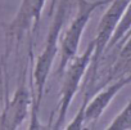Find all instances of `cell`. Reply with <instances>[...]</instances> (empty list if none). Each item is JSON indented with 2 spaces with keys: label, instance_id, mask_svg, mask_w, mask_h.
I'll list each match as a JSON object with an SVG mask.
<instances>
[{
  "label": "cell",
  "instance_id": "2",
  "mask_svg": "<svg viewBox=\"0 0 131 130\" xmlns=\"http://www.w3.org/2000/svg\"><path fill=\"white\" fill-rule=\"evenodd\" d=\"M77 9L71 23L64 28L59 39V66L58 75L60 76L68 62L77 55L79 46L84 31L98 8L109 5L111 0H76Z\"/></svg>",
  "mask_w": 131,
  "mask_h": 130
},
{
  "label": "cell",
  "instance_id": "7",
  "mask_svg": "<svg viewBox=\"0 0 131 130\" xmlns=\"http://www.w3.org/2000/svg\"><path fill=\"white\" fill-rule=\"evenodd\" d=\"M130 83H131V74L119 76L114 83L105 85L103 90H100L91 99H89L85 108V122H96L98 118L107 109L109 103L114 99V97Z\"/></svg>",
  "mask_w": 131,
  "mask_h": 130
},
{
  "label": "cell",
  "instance_id": "6",
  "mask_svg": "<svg viewBox=\"0 0 131 130\" xmlns=\"http://www.w3.org/2000/svg\"><path fill=\"white\" fill-rule=\"evenodd\" d=\"M32 108V90L27 85V70L21 75L19 85L4 103L0 113V130H16L30 116Z\"/></svg>",
  "mask_w": 131,
  "mask_h": 130
},
{
  "label": "cell",
  "instance_id": "8",
  "mask_svg": "<svg viewBox=\"0 0 131 130\" xmlns=\"http://www.w3.org/2000/svg\"><path fill=\"white\" fill-rule=\"evenodd\" d=\"M121 49L118 54V59L116 61L114 66L112 68V74H109V77H119L126 74H131V31L130 34L119 43Z\"/></svg>",
  "mask_w": 131,
  "mask_h": 130
},
{
  "label": "cell",
  "instance_id": "11",
  "mask_svg": "<svg viewBox=\"0 0 131 130\" xmlns=\"http://www.w3.org/2000/svg\"><path fill=\"white\" fill-rule=\"evenodd\" d=\"M90 99V93L85 92V97H84V101H82V104L79 109V112L76 113V116L72 118V121L66 126L67 130H81L84 129V124H85V108H86V104H88V101Z\"/></svg>",
  "mask_w": 131,
  "mask_h": 130
},
{
  "label": "cell",
  "instance_id": "1",
  "mask_svg": "<svg viewBox=\"0 0 131 130\" xmlns=\"http://www.w3.org/2000/svg\"><path fill=\"white\" fill-rule=\"evenodd\" d=\"M73 0H57V8L54 11V16L44 43V46L41 49V53L37 55L35 61V66L32 70V108L30 113V130H37V129H49V126H44L39 120L40 107L44 98L46 83L49 74L51 71L53 63L55 61V57L59 52V39L60 34L63 31L64 22L68 17L70 9L72 7Z\"/></svg>",
  "mask_w": 131,
  "mask_h": 130
},
{
  "label": "cell",
  "instance_id": "12",
  "mask_svg": "<svg viewBox=\"0 0 131 130\" xmlns=\"http://www.w3.org/2000/svg\"><path fill=\"white\" fill-rule=\"evenodd\" d=\"M128 34H130V32H128ZM128 34H127V35H128ZM127 35H126V36H127ZM126 36H125V37H126ZM125 37H123V39H125Z\"/></svg>",
  "mask_w": 131,
  "mask_h": 130
},
{
  "label": "cell",
  "instance_id": "4",
  "mask_svg": "<svg viewBox=\"0 0 131 130\" xmlns=\"http://www.w3.org/2000/svg\"><path fill=\"white\" fill-rule=\"evenodd\" d=\"M45 4L46 0H21V5L5 32V49L2 66H5L14 44L19 45L26 35L34 36L36 34Z\"/></svg>",
  "mask_w": 131,
  "mask_h": 130
},
{
  "label": "cell",
  "instance_id": "9",
  "mask_svg": "<svg viewBox=\"0 0 131 130\" xmlns=\"http://www.w3.org/2000/svg\"><path fill=\"white\" fill-rule=\"evenodd\" d=\"M131 31V3L127 5L126 11L123 12L122 17L118 21V25L113 32V35L109 39V43L107 45V50L113 49V48H118L119 43L123 40V37ZM105 50V52H107Z\"/></svg>",
  "mask_w": 131,
  "mask_h": 130
},
{
  "label": "cell",
  "instance_id": "5",
  "mask_svg": "<svg viewBox=\"0 0 131 130\" xmlns=\"http://www.w3.org/2000/svg\"><path fill=\"white\" fill-rule=\"evenodd\" d=\"M130 3H131V0H111L108 9L100 18V22L96 28V35L94 37L95 52H94V57H93V63L90 66L91 75L88 77V83H85V85H90V84L95 83L96 72H98V67H99V61H100L102 55L104 54V52L107 50L109 39L113 35L119 18L122 17L123 12L126 11V8Z\"/></svg>",
  "mask_w": 131,
  "mask_h": 130
},
{
  "label": "cell",
  "instance_id": "3",
  "mask_svg": "<svg viewBox=\"0 0 131 130\" xmlns=\"http://www.w3.org/2000/svg\"><path fill=\"white\" fill-rule=\"evenodd\" d=\"M94 52H95V41L91 40L81 54H77L75 58H72L68 62L63 74L60 75L63 77V81H62V88H60V99L58 104V118L53 129L63 127V124L66 122V118H67L70 106L79 92L81 81L84 76L86 75V71L90 68L93 63Z\"/></svg>",
  "mask_w": 131,
  "mask_h": 130
},
{
  "label": "cell",
  "instance_id": "10",
  "mask_svg": "<svg viewBox=\"0 0 131 130\" xmlns=\"http://www.w3.org/2000/svg\"><path fill=\"white\" fill-rule=\"evenodd\" d=\"M108 130H130L131 129V98L123 109L107 126Z\"/></svg>",
  "mask_w": 131,
  "mask_h": 130
}]
</instances>
